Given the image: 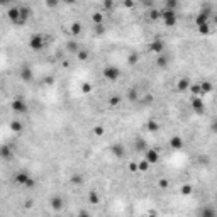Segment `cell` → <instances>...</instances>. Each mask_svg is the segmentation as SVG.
<instances>
[{
	"mask_svg": "<svg viewBox=\"0 0 217 217\" xmlns=\"http://www.w3.org/2000/svg\"><path fill=\"white\" fill-rule=\"evenodd\" d=\"M159 17L163 19L165 26H168V27H173L177 24V10H173V9H165V10H161L159 12Z\"/></svg>",
	"mask_w": 217,
	"mask_h": 217,
	"instance_id": "obj_1",
	"label": "cell"
},
{
	"mask_svg": "<svg viewBox=\"0 0 217 217\" xmlns=\"http://www.w3.org/2000/svg\"><path fill=\"white\" fill-rule=\"evenodd\" d=\"M29 48L34 49V51H41V49L44 48V36H43V34H34V36H31Z\"/></svg>",
	"mask_w": 217,
	"mask_h": 217,
	"instance_id": "obj_2",
	"label": "cell"
},
{
	"mask_svg": "<svg viewBox=\"0 0 217 217\" xmlns=\"http://www.w3.org/2000/svg\"><path fill=\"white\" fill-rule=\"evenodd\" d=\"M121 75L122 73H121V70H119L117 66H112V65H110V66L103 68V77H105L109 81H115Z\"/></svg>",
	"mask_w": 217,
	"mask_h": 217,
	"instance_id": "obj_3",
	"label": "cell"
},
{
	"mask_svg": "<svg viewBox=\"0 0 217 217\" xmlns=\"http://www.w3.org/2000/svg\"><path fill=\"white\" fill-rule=\"evenodd\" d=\"M7 17H9V21H10L12 24H15V26H24L22 21H21V12H19V9H17V7L9 9Z\"/></svg>",
	"mask_w": 217,
	"mask_h": 217,
	"instance_id": "obj_4",
	"label": "cell"
},
{
	"mask_svg": "<svg viewBox=\"0 0 217 217\" xmlns=\"http://www.w3.org/2000/svg\"><path fill=\"white\" fill-rule=\"evenodd\" d=\"M15 181H17L19 185H24V187H32L34 185V180L27 173H17V175H15Z\"/></svg>",
	"mask_w": 217,
	"mask_h": 217,
	"instance_id": "obj_5",
	"label": "cell"
},
{
	"mask_svg": "<svg viewBox=\"0 0 217 217\" xmlns=\"http://www.w3.org/2000/svg\"><path fill=\"white\" fill-rule=\"evenodd\" d=\"M12 109H14V112H19V114H22V112L27 110V103L24 102L22 99H15L14 102H12Z\"/></svg>",
	"mask_w": 217,
	"mask_h": 217,
	"instance_id": "obj_6",
	"label": "cell"
},
{
	"mask_svg": "<svg viewBox=\"0 0 217 217\" xmlns=\"http://www.w3.org/2000/svg\"><path fill=\"white\" fill-rule=\"evenodd\" d=\"M163 49H165V43H163L161 39H156V41H153L149 44V51L151 53H156V54H161L163 53Z\"/></svg>",
	"mask_w": 217,
	"mask_h": 217,
	"instance_id": "obj_7",
	"label": "cell"
},
{
	"mask_svg": "<svg viewBox=\"0 0 217 217\" xmlns=\"http://www.w3.org/2000/svg\"><path fill=\"white\" fill-rule=\"evenodd\" d=\"M159 159V153L156 149H148L146 151V161L148 163H156Z\"/></svg>",
	"mask_w": 217,
	"mask_h": 217,
	"instance_id": "obj_8",
	"label": "cell"
},
{
	"mask_svg": "<svg viewBox=\"0 0 217 217\" xmlns=\"http://www.w3.org/2000/svg\"><path fill=\"white\" fill-rule=\"evenodd\" d=\"M195 22H197V26H202V24H209V14H207V10H202L199 15H197V19H195Z\"/></svg>",
	"mask_w": 217,
	"mask_h": 217,
	"instance_id": "obj_9",
	"label": "cell"
},
{
	"mask_svg": "<svg viewBox=\"0 0 217 217\" xmlns=\"http://www.w3.org/2000/svg\"><path fill=\"white\" fill-rule=\"evenodd\" d=\"M21 78H22L24 81H31L32 80V70L27 66H24L22 70H21Z\"/></svg>",
	"mask_w": 217,
	"mask_h": 217,
	"instance_id": "obj_10",
	"label": "cell"
},
{
	"mask_svg": "<svg viewBox=\"0 0 217 217\" xmlns=\"http://www.w3.org/2000/svg\"><path fill=\"white\" fill-rule=\"evenodd\" d=\"M170 146H171L173 149H181V146H183V141H181L180 136H173L171 141H170Z\"/></svg>",
	"mask_w": 217,
	"mask_h": 217,
	"instance_id": "obj_11",
	"label": "cell"
},
{
	"mask_svg": "<svg viewBox=\"0 0 217 217\" xmlns=\"http://www.w3.org/2000/svg\"><path fill=\"white\" fill-rule=\"evenodd\" d=\"M192 107H193V109H195L197 112H202V109H204V102H202V99L195 95V97H193V100H192Z\"/></svg>",
	"mask_w": 217,
	"mask_h": 217,
	"instance_id": "obj_12",
	"label": "cell"
},
{
	"mask_svg": "<svg viewBox=\"0 0 217 217\" xmlns=\"http://www.w3.org/2000/svg\"><path fill=\"white\" fill-rule=\"evenodd\" d=\"M19 12H21V21H22V24L27 22V19L31 17V9L27 7H21L19 9Z\"/></svg>",
	"mask_w": 217,
	"mask_h": 217,
	"instance_id": "obj_13",
	"label": "cell"
},
{
	"mask_svg": "<svg viewBox=\"0 0 217 217\" xmlns=\"http://www.w3.org/2000/svg\"><path fill=\"white\" fill-rule=\"evenodd\" d=\"M187 88H190V81H188L187 78H183V80L178 81V90L183 92V90H187Z\"/></svg>",
	"mask_w": 217,
	"mask_h": 217,
	"instance_id": "obj_14",
	"label": "cell"
},
{
	"mask_svg": "<svg viewBox=\"0 0 217 217\" xmlns=\"http://www.w3.org/2000/svg\"><path fill=\"white\" fill-rule=\"evenodd\" d=\"M210 90H212V85L207 83V81H205V83L200 85V95H205V93H209V92H210Z\"/></svg>",
	"mask_w": 217,
	"mask_h": 217,
	"instance_id": "obj_15",
	"label": "cell"
},
{
	"mask_svg": "<svg viewBox=\"0 0 217 217\" xmlns=\"http://www.w3.org/2000/svg\"><path fill=\"white\" fill-rule=\"evenodd\" d=\"M80 32H81V26L78 22H75L73 26H71V34H73V36H78Z\"/></svg>",
	"mask_w": 217,
	"mask_h": 217,
	"instance_id": "obj_16",
	"label": "cell"
},
{
	"mask_svg": "<svg viewBox=\"0 0 217 217\" xmlns=\"http://www.w3.org/2000/svg\"><path fill=\"white\" fill-rule=\"evenodd\" d=\"M158 65H159V66H163V68L168 65V59H166V56H163V53H161V54H158Z\"/></svg>",
	"mask_w": 217,
	"mask_h": 217,
	"instance_id": "obj_17",
	"label": "cell"
},
{
	"mask_svg": "<svg viewBox=\"0 0 217 217\" xmlns=\"http://www.w3.org/2000/svg\"><path fill=\"white\" fill-rule=\"evenodd\" d=\"M10 129H12V131H15V133H19V131L22 129V124H21L19 121H15V122H12V124H10Z\"/></svg>",
	"mask_w": 217,
	"mask_h": 217,
	"instance_id": "obj_18",
	"label": "cell"
},
{
	"mask_svg": "<svg viewBox=\"0 0 217 217\" xmlns=\"http://www.w3.org/2000/svg\"><path fill=\"white\" fill-rule=\"evenodd\" d=\"M10 149L9 148H0V156H4V158H10Z\"/></svg>",
	"mask_w": 217,
	"mask_h": 217,
	"instance_id": "obj_19",
	"label": "cell"
},
{
	"mask_svg": "<svg viewBox=\"0 0 217 217\" xmlns=\"http://www.w3.org/2000/svg\"><path fill=\"white\" fill-rule=\"evenodd\" d=\"M66 48H68V51H78V44L75 43V41H70L66 44Z\"/></svg>",
	"mask_w": 217,
	"mask_h": 217,
	"instance_id": "obj_20",
	"label": "cell"
},
{
	"mask_svg": "<svg viewBox=\"0 0 217 217\" xmlns=\"http://www.w3.org/2000/svg\"><path fill=\"white\" fill-rule=\"evenodd\" d=\"M148 168H149V163H148L146 159H144V161H141L139 165H137V170H141V171H146Z\"/></svg>",
	"mask_w": 217,
	"mask_h": 217,
	"instance_id": "obj_21",
	"label": "cell"
},
{
	"mask_svg": "<svg viewBox=\"0 0 217 217\" xmlns=\"http://www.w3.org/2000/svg\"><path fill=\"white\" fill-rule=\"evenodd\" d=\"M177 5H178V0H168V2H166V9H173V10H175Z\"/></svg>",
	"mask_w": 217,
	"mask_h": 217,
	"instance_id": "obj_22",
	"label": "cell"
},
{
	"mask_svg": "<svg viewBox=\"0 0 217 217\" xmlns=\"http://www.w3.org/2000/svg\"><path fill=\"white\" fill-rule=\"evenodd\" d=\"M209 24H202V26H199V32L200 34H209Z\"/></svg>",
	"mask_w": 217,
	"mask_h": 217,
	"instance_id": "obj_23",
	"label": "cell"
},
{
	"mask_svg": "<svg viewBox=\"0 0 217 217\" xmlns=\"http://www.w3.org/2000/svg\"><path fill=\"white\" fill-rule=\"evenodd\" d=\"M90 202H92V204H97V202H99V197H97L95 192H90Z\"/></svg>",
	"mask_w": 217,
	"mask_h": 217,
	"instance_id": "obj_24",
	"label": "cell"
},
{
	"mask_svg": "<svg viewBox=\"0 0 217 217\" xmlns=\"http://www.w3.org/2000/svg\"><path fill=\"white\" fill-rule=\"evenodd\" d=\"M87 58H88V53L80 49V51H78V59H87Z\"/></svg>",
	"mask_w": 217,
	"mask_h": 217,
	"instance_id": "obj_25",
	"label": "cell"
},
{
	"mask_svg": "<svg viewBox=\"0 0 217 217\" xmlns=\"http://www.w3.org/2000/svg\"><path fill=\"white\" fill-rule=\"evenodd\" d=\"M148 129H149V131H156V129H158V124H156L155 121H151L149 124H148Z\"/></svg>",
	"mask_w": 217,
	"mask_h": 217,
	"instance_id": "obj_26",
	"label": "cell"
},
{
	"mask_svg": "<svg viewBox=\"0 0 217 217\" xmlns=\"http://www.w3.org/2000/svg\"><path fill=\"white\" fill-rule=\"evenodd\" d=\"M81 90H83V93H90V90H92V85L85 83L83 87H81Z\"/></svg>",
	"mask_w": 217,
	"mask_h": 217,
	"instance_id": "obj_27",
	"label": "cell"
},
{
	"mask_svg": "<svg viewBox=\"0 0 217 217\" xmlns=\"http://www.w3.org/2000/svg\"><path fill=\"white\" fill-rule=\"evenodd\" d=\"M129 63H131V65L137 63V54H131V56H129Z\"/></svg>",
	"mask_w": 217,
	"mask_h": 217,
	"instance_id": "obj_28",
	"label": "cell"
},
{
	"mask_svg": "<svg viewBox=\"0 0 217 217\" xmlns=\"http://www.w3.org/2000/svg\"><path fill=\"white\" fill-rule=\"evenodd\" d=\"M53 207L59 209V207H61V200H59V199H53Z\"/></svg>",
	"mask_w": 217,
	"mask_h": 217,
	"instance_id": "obj_29",
	"label": "cell"
},
{
	"mask_svg": "<svg viewBox=\"0 0 217 217\" xmlns=\"http://www.w3.org/2000/svg\"><path fill=\"white\" fill-rule=\"evenodd\" d=\"M149 17H151V19H158V17H159V12H158V10H151V12H149Z\"/></svg>",
	"mask_w": 217,
	"mask_h": 217,
	"instance_id": "obj_30",
	"label": "cell"
},
{
	"mask_svg": "<svg viewBox=\"0 0 217 217\" xmlns=\"http://www.w3.org/2000/svg\"><path fill=\"white\" fill-rule=\"evenodd\" d=\"M93 22L100 24V22H102V15H100V14H95V15H93Z\"/></svg>",
	"mask_w": 217,
	"mask_h": 217,
	"instance_id": "obj_31",
	"label": "cell"
},
{
	"mask_svg": "<svg viewBox=\"0 0 217 217\" xmlns=\"http://www.w3.org/2000/svg\"><path fill=\"white\" fill-rule=\"evenodd\" d=\"M46 4H48V7H56V4H58V0H48Z\"/></svg>",
	"mask_w": 217,
	"mask_h": 217,
	"instance_id": "obj_32",
	"label": "cell"
},
{
	"mask_svg": "<svg viewBox=\"0 0 217 217\" xmlns=\"http://www.w3.org/2000/svg\"><path fill=\"white\" fill-rule=\"evenodd\" d=\"M12 4V0H0V5H9Z\"/></svg>",
	"mask_w": 217,
	"mask_h": 217,
	"instance_id": "obj_33",
	"label": "cell"
},
{
	"mask_svg": "<svg viewBox=\"0 0 217 217\" xmlns=\"http://www.w3.org/2000/svg\"><path fill=\"white\" fill-rule=\"evenodd\" d=\"M110 103H112V105H115V103H119V97H114V99L110 100Z\"/></svg>",
	"mask_w": 217,
	"mask_h": 217,
	"instance_id": "obj_34",
	"label": "cell"
},
{
	"mask_svg": "<svg viewBox=\"0 0 217 217\" xmlns=\"http://www.w3.org/2000/svg\"><path fill=\"white\" fill-rule=\"evenodd\" d=\"M102 133H103L102 127H95V134H102Z\"/></svg>",
	"mask_w": 217,
	"mask_h": 217,
	"instance_id": "obj_35",
	"label": "cell"
},
{
	"mask_svg": "<svg viewBox=\"0 0 217 217\" xmlns=\"http://www.w3.org/2000/svg\"><path fill=\"white\" fill-rule=\"evenodd\" d=\"M143 4L144 5H149V4H153V0H143Z\"/></svg>",
	"mask_w": 217,
	"mask_h": 217,
	"instance_id": "obj_36",
	"label": "cell"
},
{
	"mask_svg": "<svg viewBox=\"0 0 217 217\" xmlns=\"http://www.w3.org/2000/svg\"><path fill=\"white\" fill-rule=\"evenodd\" d=\"M183 193H190V187H185L183 188Z\"/></svg>",
	"mask_w": 217,
	"mask_h": 217,
	"instance_id": "obj_37",
	"label": "cell"
},
{
	"mask_svg": "<svg viewBox=\"0 0 217 217\" xmlns=\"http://www.w3.org/2000/svg\"><path fill=\"white\" fill-rule=\"evenodd\" d=\"M65 2H66V4H75L77 0H65Z\"/></svg>",
	"mask_w": 217,
	"mask_h": 217,
	"instance_id": "obj_38",
	"label": "cell"
}]
</instances>
